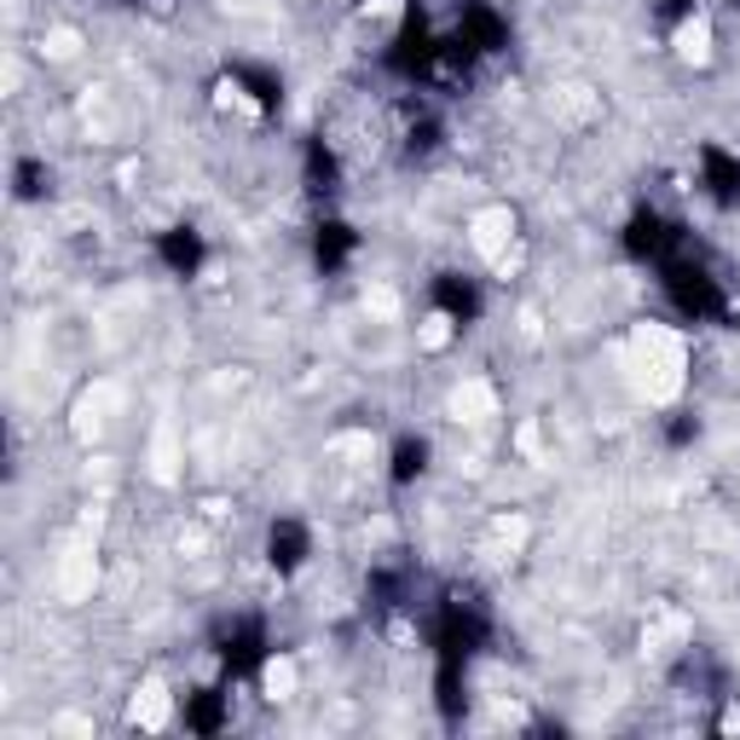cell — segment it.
I'll return each instance as SVG.
<instances>
[{"instance_id":"obj_1","label":"cell","mask_w":740,"mask_h":740,"mask_svg":"<svg viewBox=\"0 0 740 740\" xmlns=\"http://www.w3.org/2000/svg\"><path fill=\"white\" fill-rule=\"evenodd\" d=\"M682 371H688V347H682L677 330L636 324V336H630V376H636V388H643L654 405L677 399L682 394Z\"/></svg>"},{"instance_id":"obj_2","label":"cell","mask_w":740,"mask_h":740,"mask_svg":"<svg viewBox=\"0 0 740 740\" xmlns=\"http://www.w3.org/2000/svg\"><path fill=\"white\" fill-rule=\"evenodd\" d=\"M509 243H515V209H509V202H492V209L469 215V249L480 254V261L503 267L509 261Z\"/></svg>"},{"instance_id":"obj_3","label":"cell","mask_w":740,"mask_h":740,"mask_svg":"<svg viewBox=\"0 0 740 740\" xmlns=\"http://www.w3.org/2000/svg\"><path fill=\"white\" fill-rule=\"evenodd\" d=\"M451 417L457 423H492L498 417V394H492V382H480V376H469V382H457L451 388Z\"/></svg>"},{"instance_id":"obj_4","label":"cell","mask_w":740,"mask_h":740,"mask_svg":"<svg viewBox=\"0 0 740 740\" xmlns=\"http://www.w3.org/2000/svg\"><path fill=\"white\" fill-rule=\"evenodd\" d=\"M127 723H139V729H163V723H168V688H163L157 677L139 682L134 706H127Z\"/></svg>"},{"instance_id":"obj_5","label":"cell","mask_w":740,"mask_h":740,"mask_svg":"<svg viewBox=\"0 0 740 740\" xmlns=\"http://www.w3.org/2000/svg\"><path fill=\"white\" fill-rule=\"evenodd\" d=\"M93 579H98L93 555H87V550H70V561L59 567V596H64V602H82V596L93 591Z\"/></svg>"},{"instance_id":"obj_6","label":"cell","mask_w":740,"mask_h":740,"mask_svg":"<svg viewBox=\"0 0 740 740\" xmlns=\"http://www.w3.org/2000/svg\"><path fill=\"white\" fill-rule=\"evenodd\" d=\"M111 399H116V394L105 388V382H98V388H93L82 405H75V434H82V440H98V434H105V423H111V417H105V411H111Z\"/></svg>"},{"instance_id":"obj_7","label":"cell","mask_w":740,"mask_h":740,"mask_svg":"<svg viewBox=\"0 0 740 740\" xmlns=\"http://www.w3.org/2000/svg\"><path fill=\"white\" fill-rule=\"evenodd\" d=\"M677 59L682 64H711V23L706 18H688L677 30Z\"/></svg>"},{"instance_id":"obj_8","label":"cell","mask_w":740,"mask_h":740,"mask_svg":"<svg viewBox=\"0 0 740 740\" xmlns=\"http://www.w3.org/2000/svg\"><path fill=\"white\" fill-rule=\"evenodd\" d=\"M550 111H555L561 122H584V116H596V98H591V87H555Z\"/></svg>"},{"instance_id":"obj_9","label":"cell","mask_w":740,"mask_h":740,"mask_svg":"<svg viewBox=\"0 0 740 740\" xmlns=\"http://www.w3.org/2000/svg\"><path fill=\"white\" fill-rule=\"evenodd\" d=\"M295 682H301L295 659H267V677H261L267 700H295Z\"/></svg>"},{"instance_id":"obj_10","label":"cell","mask_w":740,"mask_h":740,"mask_svg":"<svg viewBox=\"0 0 740 740\" xmlns=\"http://www.w3.org/2000/svg\"><path fill=\"white\" fill-rule=\"evenodd\" d=\"M446 342H451V319H446V313H428V319L417 324V347H423V353H440Z\"/></svg>"},{"instance_id":"obj_11","label":"cell","mask_w":740,"mask_h":740,"mask_svg":"<svg viewBox=\"0 0 740 740\" xmlns=\"http://www.w3.org/2000/svg\"><path fill=\"white\" fill-rule=\"evenodd\" d=\"M41 53L46 59H75V53H82V35H75V30H46Z\"/></svg>"}]
</instances>
